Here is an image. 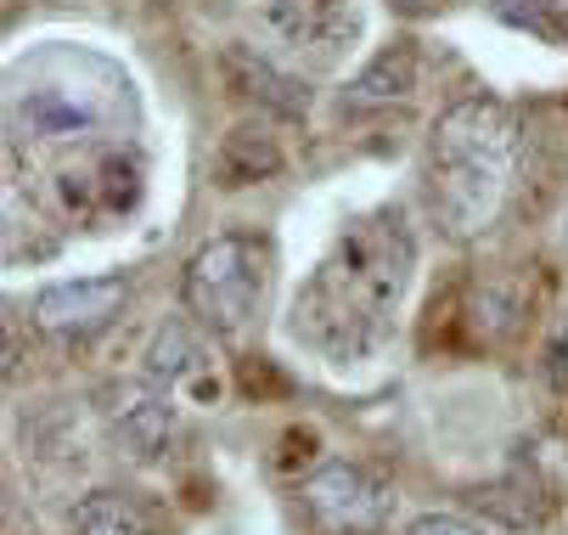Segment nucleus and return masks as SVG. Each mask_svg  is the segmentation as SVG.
Masks as SVG:
<instances>
[{
	"instance_id": "f257e3e1",
	"label": "nucleus",
	"mask_w": 568,
	"mask_h": 535,
	"mask_svg": "<svg viewBox=\"0 0 568 535\" xmlns=\"http://www.w3.org/2000/svg\"><path fill=\"white\" fill-rule=\"evenodd\" d=\"M417 271V243L405 209H377L355 220L333 254L310 271L293 299L287 333L333 366H361L394 333V311Z\"/></svg>"
},
{
	"instance_id": "f03ea898",
	"label": "nucleus",
	"mask_w": 568,
	"mask_h": 535,
	"mask_svg": "<svg viewBox=\"0 0 568 535\" xmlns=\"http://www.w3.org/2000/svg\"><path fill=\"white\" fill-rule=\"evenodd\" d=\"M518 164V119L501 97H462L428 130L423 192L445 238H478L507 203Z\"/></svg>"
},
{
	"instance_id": "7ed1b4c3",
	"label": "nucleus",
	"mask_w": 568,
	"mask_h": 535,
	"mask_svg": "<svg viewBox=\"0 0 568 535\" xmlns=\"http://www.w3.org/2000/svg\"><path fill=\"white\" fill-rule=\"evenodd\" d=\"M271 265H276L271 238H260V232H214L186 260L181 299L214 339H242L254 327L260 304H265Z\"/></svg>"
},
{
	"instance_id": "20e7f679",
	"label": "nucleus",
	"mask_w": 568,
	"mask_h": 535,
	"mask_svg": "<svg viewBox=\"0 0 568 535\" xmlns=\"http://www.w3.org/2000/svg\"><path fill=\"white\" fill-rule=\"evenodd\" d=\"M298 507H304L315 535H383L394 496L361 463H321L298 485Z\"/></svg>"
},
{
	"instance_id": "39448f33",
	"label": "nucleus",
	"mask_w": 568,
	"mask_h": 535,
	"mask_svg": "<svg viewBox=\"0 0 568 535\" xmlns=\"http://www.w3.org/2000/svg\"><path fill=\"white\" fill-rule=\"evenodd\" d=\"M124 311H130V276L124 271L45 282L29 299V322L45 339H62V344H91L97 333H108L113 322H124Z\"/></svg>"
},
{
	"instance_id": "423d86ee",
	"label": "nucleus",
	"mask_w": 568,
	"mask_h": 535,
	"mask_svg": "<svg viewBox=\"0 0 568 535\" xmlns=\"http://www.w3.org/2000/svg\"><path fill=\"white\" fill-rule=\"evenodd\" d=\"M271 40L310 57H338L361 40V7L355 0H248Z\"/></svg>"
},
{
	"instance_id": "0eeeda50",
	"label": "nucleus",
	"mask_w": 568,
	"mask_h": 535,
	"mask_svg": "<svg viewBox=\"0 0 568 535\" xmlns=\"http://www.w3.org/2000/svg\"><path fill=\"white\" fill-rule=\"evenodd\" d=\"M102 417L108 434L119 440V451H130L135 463H158L175 440V401L164 384L152 377H124V384L102 390Z\"/></svg>"
},
{
	"instance_id": "6e6552de",
	"label": "nucleus",
	"mask_w": 568,
	"mask_h": 535,
	"mask_svg": "<svg viewBox=\"0 0 568 535\" xmlns=\"http://www.w3.org/2000/svg\"><path fill=\"white\" fill-rule=\"evenodd\" d=\"M57 192H62V209L73 220L130 214L141 203V164L130 159V152H97L85 170H62Z\"/></svg>"
},
{
	"instance_id": "1a4fd4ad",
	"label": "nucleus",
	"mask_w": 568,
	"mask_h": 535,
	"mask_svg": "<svg viewBox=\"0 0 568 535\" xmlns=\"http://www.w3.org/2000/svg\"><path fill=\"white\" fill-rule=\"evenodd\" d=\"M220 68H225V85H231L236 97H248L260 113H271V119H282V124H304V119H310V91L293 80L287 68H276L265 51H254V46H225Z\"/></svg>"
},
{
	"instance_id": "9d476101",
	"label": "nucleus",
	"mask_w": 568,
	"mask_h": 535,
	"mask_svg": "<svg viewBox=\"0 0 568 535\" xmlns=\"http://www.w3.org/2000/svg\"><path fill=\"white\" fill-rule=\"evenodd\" d=\"M73 535H175V518L158 513L141 491H91L68 513Z\"/></svg>"
},
{
	"instance_id": "9b49d317",
	"label": "nucleus",
	"mask_w": 568,
	"mask_h": 535,
	"mask_svg": "<svg viewBox=\"0 0 568 535\" xmlns=\"http://www.w3.org/2000/svg\"><path fill=\"white\" fill-rule=\"evenodd\" d=\"M282 170V141L271 135V124L260 119H242L220 135L214 147V186L220 192H236V186H260Z\"/></svg>"
},
{
	"instance_id": "f8f14e48",
	"label": "nucleus",
	"mask_w": 568,
	"mask_h": 535,
	"mask_svg": "<svg viewBox=\"0 0 568 535\" xmlns=\"http://www.w3.org/2000/svg\"><path fill=\"white\" fill-rule=\"evenodd\" d=\"M146 377L164 390H181L192 384L197 395H214V377H209V350L203 339L186 327V322H164L146 344Z\"/></svg>"
},
{
	"instance_id": "ddd939ff",
	"label": "nucleus",
	"mask_w": 568,
	"mask_h": 535,
	"mask_svg": "<svg viewBox=\"0 0 568 535\" xmlns=\"http://www.w3.org/2000/svg\"><path fill=\"white\" fill-rule=\"evenodd\" d=\"M417 80H423V51H417V40H394V46H383L355 80H349V91H344V102L349 108H372V102H405L417 91Z\"/></svg>"
},
{
	"instance_id": "4468645a",
	"label": "nucleus",
	"mask_w": 568,
	"mask_h": 535,
	"mask_svg": "<svg viewBox=\"0 0 568 535\" xmlns=\"http://www.w3.org/2000/svg\"><path fill=\"white\" fill-rule=\"evenodd\" d=\"M18 119L45 135V141H73V135H97L102 113L85 102V97H68V91H29L18 102Z\"/></svg>"
},
{
	"instance_id": "2eb2a0df",
	"label": "nucleus",
	"mask_w": 568,
	"mask_h": 535,
	"mask_svg": "<svg viewBox=\"0 0 568 535\" xmlns=\"http://www.w3.org/2000/svg\"><path fill=\"white\" fill-rule=\"evenodd\" d=\"M490 12L546 46H562L568 51V0H490Z\"/></svg>"
},
{
	"instance_id": "dca6fc26",
	"label": "nucleus",
	"mask_w": 568,
	"mask_h": 535,
	"mask_svg": "<svg viewBox=\"0 0 568 535\" xmlns=\"http://www.w3.org/2000/svg\"><path fill=\"white\" fill-rule=\"evenodd\" d=\"M540 377H546L551 395H568V322L546 339V350H540Z\"/></svg>"
},
{
	"instance_id": "f3484780",
	"label": "nucleus",
	"mask_w": 568,
	"mask_h": 535,
	"mask_svg": "<svg viewBox=\"0 0 568 535\" xmlns=\"http://www.w3.org/2000/svg\"><path fill=\"white\" fill-rule=\"evenodd\" d=\"M399 535H484V529L473 518H462V513H417Z\"/></svg>"
},
{
	"instance_id": "a211bd4d",
	"label": "nucleus",
	"mask_w": 568,
	"mask_h": 535,
	"mask_svg": "<svg viewBox=\"0 0 568 535\" xmlns=\"http://www.w3.org/2000/svg\"><path fill=\"white\" fill-rule=\"evenodd\" d=\"M434 7H445V0H388V12H399V18H428Z\"/></svg>"
}]
</instances>
